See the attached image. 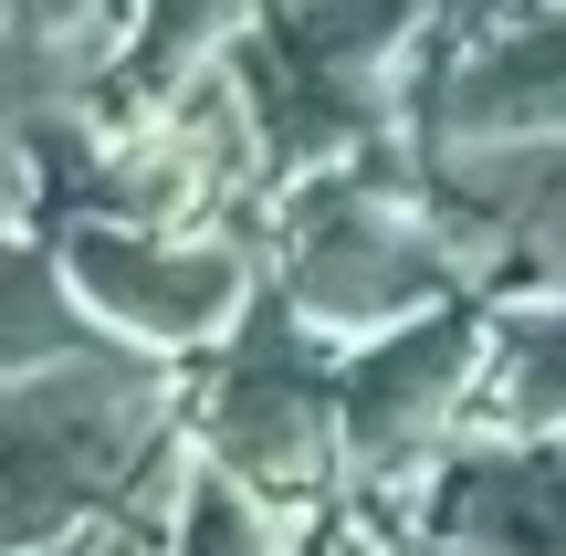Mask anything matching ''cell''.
<instances>
[{
  "instance_id": "6da1fadb",
  "label": "cell",
  "mask_w": 566,
  "mask_h": 556,
  "mask_svg": "<svg viewBox=\"0 0 566 556\" xmlns=\"http://www.w3.org/2000/svg\"><path fill=\"white\" fill-rule=\"evenodd\" d=\"M168 431V378L116 336L63 368L0 378V556H53L116 525Z\"/></svg>"
},
{
  "instance_id": "7a4b0ae2",
  "label": "cell",
  "mask_w": 566,
  "mask_h": 556,
  "mask_svg": "<svg viewBox=\"0 0 566 556\" xmlns=\"http://www.w3.org/2000/svg\"><path fill=\"white\" fill-rule=\"evenodd\" d=\"M53 252H63V284L84 294V315L105 336H137V347H210L242 305V263L168 221H74Z\"/></svg>"
},
{
  "instance_id": "3957f363",
  "label": "cell",
  "mask_w": 566,
  "mask_h": 556,
  "mask_svg": "<svg viewBox=\"0 0 566 556\" xmlns=\"http://www.w3.org/2000/svg\"><path fill=\"white\" fill-rule=\"evenodd\" d=\"M325 389L294 368L283 347H242L221 368V389H210V410H200V441H210V462H221L242 494H304V483L325 473Z\"/></svg>"
},
{
  "instance_id": "277c9868",
  "label": "cell",
  "mask_w": 566,
  "mask_h": 556,
  "mask_svg": "<svg viewBox=\"0 0 566 556\" xmlns=\"http://www.w3.org/2000/svg\"><path fill=\"white\" fill-rule=\"evenodd\" d=\"M451 378H462V336H409V347H378L357 368V389H346V441H357L367 473H388V462H409L430 441Z\"/></svg>"
},
{
  "instance_id": "5b68a950",
  "label": "cell",
  "mask_w": 566,
  "mask_h": 556,
  "mask_svg": "<svg viewBox=\"0 0 566 556\" xmlns=\"http://www.w3.org/2000/svg\"><path fill=\"white\" fill-rule=\"evenodd\" d=\"M105 347V326L84 315V294L63 284V252L42 263L32 242L0 231V378H32V368H63V357Z\"/></svg>"
},
{
  "instance_id": "8992f818",
  "label": "cell",
  "mask_w": 566,
  "mask_h": 556,
  "mask_svg": "<svg viewBox=\"0 0 566 556\" xmlns=\"http://www.w3.org/2000/svg\"><path fill=\"white\" fill-rule=\"evenodd\" d=\"M168 556H283L263 494H242V483L210 462V473L179 483V515H168Z\"/></svg>"
},
{
  "instance_id": "52a82bcc",
  "label": "cell",
  "mask_w": 566,
  "mask_h": 556,
  "mask_svg": "<svg viewBox=\"0 0 566 556\" xmlns=\"http://www.w3.org/2000/svg\"><path fill=\"white\" fill-rule=\"evenodd\" d=\"M210 21H221L210 0H147V42H137V74H168V63H179L189 42L210 32Z\"/></svg>"
},
{
  "instance_id": "ba28073f",
  "label": "cell",
  "mask_w": 566,
  "mask_h": 556,
  "mask_svg": "<svg viewBox=\"0 0 566 556\" xmlns=\"http://www.w3.org/2000/svg\"><path fill=\"white\" fill-rule=\"evenodd\" d=\"M95 0H0V32H32V42H84Z\"/></svg>"
},
{
  "instance_id": "9c48e42d",
  "label": "cell",
  "mask_w": 566,
  "mask_h": 556,
  "mask_svg": "<svg viewBox=\"0 0 566 556\" xmlns=\"http://www.w3.org/2000/svg\"><path fill=\"white\" fill-rule=\"evenodd\" d=\"M84 556H147V536H126V525H95V536H84Z\"/></svg>"
}]
</instances>
